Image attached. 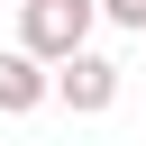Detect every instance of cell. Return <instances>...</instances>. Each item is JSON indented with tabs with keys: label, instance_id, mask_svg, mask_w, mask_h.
Here are the masks:
<instances>
[{
	"label": "cell",
	"instance_id": "6da1fadb",
	"mask_svg": "<svg viewBox=\"0 0 146 146\" xmlns=\"http://www.w3.org/2000/svg\"><path fill=\"white\" fill-rule=\"evenodd\" d=\"M91 18H100V0H18V46H36L46 64H64V55L91 46Z\"/></svg>",
	"mask_w": 146,
	"mask_h": 146
},
{
	"label": "cell",
	"instance_id": "3957f363",
	"mask_svg": "<svg viewBox=\"0 0 146 146\" xmlns=\"http://www.w3.org/2000/svg\"><path fill=\"white\" fill-rule=\"evenodd\" d=\"M55 100V64L36 55V46H9L0 55V119H27V110H46Z\"/></svg>",
	"mask_w": 146,
	"mask_h": 146
},
{
	"label": "cell",
	"instance_id": "7a4b0ae2",
	"mask_svg": "<svg viewBox=\"0 0 146 146\" xmlns=\"http://www.w3.org/2000/svg\"><path fill=\"white\" fill-rule=\"evenodd\" d=\"M55 100H64V110H82V119H100V110L119 100V64H110V55H91V46H82V55H64V64H55Z\"/></svg>",
	"mask_w": 146,
	"mask_h": 146
},
{
	"label": "cell",
	"instance_id": "277c9868",
	"mask_svg": "<svg viewBox=\"0 0 146 146\" xmlns=\"http://www.w3.org/2000/svg\"><path fill=\"white\" fill-rule=\"evenodd\" d=\"M100 18H110V27H128V36H146V0H100Z\"/></svg>",
	"mask_w": 146,
	"mask_h": 146
}]
</instances>
